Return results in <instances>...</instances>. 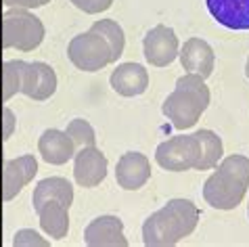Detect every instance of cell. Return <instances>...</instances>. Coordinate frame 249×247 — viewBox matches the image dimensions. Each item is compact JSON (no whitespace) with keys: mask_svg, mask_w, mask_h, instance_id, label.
Returning a JSON list of instances; mask_svg holds the SVG:
<instances>
[{"mask_svg":"<svg viewBox=\"0 0 249 247\" xmlns=\"http://www.w3.org/2000/svg\"><path fill=\"white\" fill-rule=\"evenodd\" d=\"M6 141V136H4V132H2V128H0V145Z\"/></svg>","mask_w":249,"mask_h":247,"instance_id":"484cf974","label":"cell"},{"mask_svg":"<svg viewBox=\"0 0 249 247\" xmlns=\"http://www.w3.org/2000/svg\"><path fill=\"white\" fill-rule=\"evenodd\" d=\"M6 6H11V9H40V6L48 4L51 0H2Z\"/></svg>","mask_w":249,"mask_h":247,"instance_id":"d4e9b609","label":"cell"},{"mask_svg":"<svg viewBox=\"0 0 249 247\" xmlns=\"http://www.w3.org/2000/svg\"><path fill=\"white\" fill-rule=\"evenodd\" d=\"M151 178V161L138 151H128L117 159L115 180L124 191H138Z\"/></svg>","mask_w":249,"mask_h":247,"instance_id":"8fae6325","label":"cell"},{"mask_svg":"<svg viewBox=\"0 0 249 247\" xmlns=\"http://www.w3.org/2000/svg\"><path fill=\"white\" fill-rule=\"evenodd\" d=\"M48 201H59L71 208L73 203V187L67 178H61V176H51V178H44L36 184L34 189V195H32V203H34V210H40L44 203Z\"/></svg>","mask_w":249,"mask_h":247,"instance_id":"e0dca14e","label":"cell"},{"mask_svg":"<svg viewBox=\"0 0 249 247\" xmlns=\"http://www.w3.org/2000/svg\"><path fill=\"white\" fill-rule=\"evenodd\" d=\"M155 161L168 172L195 170L199 161V141L195 134H178L155 149Z\"/></svg>","mask_w":249,"mask_h":247,"instance_id":"8992f818","label":"cell"},{"mask_svg":"<svg viewBox=\"0 0 249 247\" xmlns=\"http://www.w3.org/2000/svg\"><path fill=\"white\" fill-rule=\"evenodd\" d=\"M65 132L69 134V139L73 141L75 149H84V147H96V136H94V128L88 124L86 120L75 118L67 124Z\"/></svg>","mask_w":249,"mask_h":247,"instance_id":"7402d4cb","label":"cell"},{"mask_svg":"<svg viewBox=\"0 0 249 247\" xmlns=\"http://www.w3.org/2000/svg\"><path fill=\"white\" fill-rule=\"evenodd\" d=\"M36 214L40 218V226H42V230L48 237H53V239L67 237V230H69V208L67 205L59 203V201H48Z\"/></svg>","mask_w":249,"mask_h":247,"instance_id":"ac0fdd59","label":"cell"},{"mask_svg":"<svg viewBox=\"0 0 249 247\" xmlns=\"http://www.w3.org/2000/svg\"><path fill=\"white\" fill-rule=\"evenodd\" d=\"M90 30L99 32L101 36L107 40L109 49H111V63L122 57L124 49H126V34H124L120 23L113 21V19H99V21L92 23Z\"/></svg>","mask_w":249,"mask_h":247,"instance_id":"ffe728a7","label":"cell"},{"mask_svg":"<svg viewBox=\"0 0 249 247\" xmlns=\"http://www.w3.org/2000/svg\"><path fill=\"white\" fill-rule=\"evenodd\" d=\"M207 107H210V88L205 86V78L197 73H184L163 101L161 111L176 130H189L199 122Z\"/></svg>","mask_w":249,"mask_h":247,"instance_id":"3957f363","label":"cell"},{"mask_svg":"<svg viewBox=\"0 0 249 247\" xmlns=\"http://www.w3.org/2000/svg\"><path fill=\"white\" fill-rule=\"evenodd\" d=\"M195 136L199 141V161H197L195 170L203 172V170L216 168L224 153L222 139H220L216 132H212V130H197Z\"/></svg>","mask_w":249,"mask_h":247,"instance_id":"d6986e66","label":"cell"},{"mask_svg":"<svg viewBox=\"0 0 249 247\" xmlns=\"http://www.w3.org/2000/svg\"><path fill=\"white\" fill-rule=\"evenodd\" d=\"M57 92V73L44 61H23V78H21V94L34 101H46Z\"/></svg>","mask_w":249,"mask_h":247,"instance_id":"ba28073f","label":"cell"},{"mask_svg":"<svg viewBox=\"0 0 249 247\" xmlns=\"http://www.w3.org/2000/svg\"><path fill=\"white\" fill-rule=\"evenodd\" d=\"M247 216H249V205H247Z\"/></svg>","mask_w":249,"mask_h":247,"instance_id":"83f0119b","label":"cell"},{"mask_svg":"<svg viewBox=\"0 0 249 247\" xmlns=\"http://www.w3.org/2000/svg\"><path fill=\"white\" fill-rule=\"evenodd\" d=\"M210 15L228 30H249V0H205Z\"/></svg>","mask_w":249,"mask_h":247,"instance_id":"5bb4252c","label":"cell"},{"mask_svg":"<svg viewBox=\"0 0 249 247\" xmlns=\"http://www.w3.org/2000/svg\"><path fill=\"white\" fill-rule=\"evenodd\" d=\"M245 73H247V80H249V57H247V63H245Z\"/></svg>","mask_w":249,"mask_h":247,"instance_id":"4316f807","label":"cell"},{"mask_svg":"<svg viewBox=\"0 0 249 247\" xmlns=\"http://www.w3.org/2000/svg\"><path fill=\"white\" fill-rule=\"evenodd\" d=\"M109 82L122 97H138L149 88V73L141 63H122L113 70Z\"/></svg>","mask_w":249,"mask_h":247,"instance_id":"2e32d148","label":"cell"},{"mask_svg":"<svg viewBox=\"0 0 249 247\" xmlns=\"http://www.w3.org/2000/svg\"><path fill=\"white\" fill-rule=\"evenodd\" d=\"M249 187V157L228 155L203 184V199L216 210H234Z\"/></svg>","mask_w":249,"mask_h":247,"instance_id":"7a4b0ae2","label":"cell"},{"mask_svg":"<svg viewBox=\"0 0 249 247\" xmlns=\"http://www.w3.org/2000/svg\"><path fill=\"white\" fill-rule=\"evenodd\" d=\"M13 245H38V247H46L48 243L44 241L42 237L38 235L36 230H30V229H21V230H17V235H15V239H13Z\"/></svg>","mask_w":249,"mask_h":247,"instance_id":"cb8c5ba5","label":"cell"},{"mask_svg":"<svg viewBox=\"0 0 249 247\" xmlns=\"http://www.w3.org/2000/svg\"><path fill=\"white\" fill-rule=\"evenodd\" d=\"M178 36L168 25H155L144 34L142 53L147 63L153 67H168L178 57Z\"/></svg>","mask_w":249,"mask_h":247,"instance_id":"52a82bcc","label":"cell"},{"mask_svg":"<svg viewBox=\"0 0 249 247\" xmlns=\"http://www.w3.org/2000/svg\"><path fill=\"white\" fill-rule=\"evenodd\" d=\"M38 174V161L34 155H21L17 159H9L2 166V199L11 201L23 191L27 182Z\"/></svg>","mask_w":249,"mask_h":247,"instance_id":"30bf717a","label":"cell"},{"mask_svg":"<svg viewBox=\"0 0 249 247\" xmlns=\"http://www.w3.org/2000/svg\"><path fill=\"white\" fill-rule=\"evenodd\" d=\"M199 208L189 199H172L153 212L142 224V241L147 247H172L189 237L199 224Z\"/></svg>","mask_w":249,"mask_h":247,"instance_id":"6da1fadb","label":"cell"},{"mask_svg":"<svg viewBox=\"0 0 249 247\" xmlns=\"http://www.w3.org/2000/svg\"><path fill=\"white\" fill-rule=\"evenodd\" d=\"M84 241L90 247H128L124 222L117 216H99L86 226Z\"/></svg>","mask_w":249,"mask_h":247,"instance_id":"7c38bea8","label":"cell"},{"mask_svg":"<svg viewBox=\"0 0 249 247\" xmlns=\"http://www.w3.org/2000/svg\"><path fill=\"white\" fill-rule=\"evenodd\" d=\"M73 178L80 187L92 189L107 178V157L101 149L84 147L73 155Z\"/></svg>","mask_w":249,"mask_h":247,"instance_id":"9c48e42d","label":"cell"},{"mask_svg":"<svg viewBox=\"0 0 249 247\" xmlns=\"http://www.w3.org/2000/svg\"><path fill=\"white\" fill-rule=\"evenodd\" d=\"M21 78H23V61H6L2 65V73H0V101L6 103L13 99L17 92H21Z\"/></svg>","mask_w":249,"mask_h":247,"instance_id":"44dd1931","label":"cell"},{"mask_svg":"<svg viewBox=\"0 0 249 247\" xmlns=\"http://www.w3.org/2000/svg\"><path fill=\"white\" fill-rule=\"evenodd\" d=\"M69 61L82 71H101L111 63V49L99 32L88 30L71 38L67 46Z\"/></svg>","mask_w":249,"mask_h":247,"instance_id":"5b68a950","label":"cell"},{"mask_svg":"<svg viewBox=\"0 0 249 247\" xmlns=\"http://www.w3.org/2000/svg\"><path fill=\"white\" fill-rule=\"evenodd\" d=\"M38 151L46 163L63 166V163H67L69 159H73V155L78 149H75L73 141L69 139L67 132L57 130V128H48L42 132V136H40Z\"/></svg>","mask_w":249,"mask_h":247,"instance_id":"9a60e30c","label":"cell"},{"mask_svg":"<svg viewBox=\"0 0 249 247\" xmlns=\"http://www.w3.org/2000/svg\"><path fill=\"white\" fill-rule=\"evenodd\" d=\"M75 9L88 13V15H96V13H103L107 9H111L113 0H69Z\"/></svg>","mask_w":249,"mask_h":247,"instance_id":"603a6c76","label":"cell"},{"mask_svg":"<svg viewBox=\"0 0 249 247\" xmlns=\"http://www.w3.org/2000/svg\"><path fill=\"white\" fill-rule=\"evenodd\" d=\"M44 40V23L27 9H9L0 23V44L2 49H17L30 53Z\"/></svg>","mask_w":249,"mask_h":247,"instance_id":"277c9868","label":"cell"},{"mask_svg":"<svg viewBox=\"0 0 249 247\" xmlns=\"http://www.w3.org/2000/svg\"><path fill=\"white\" fill-rule=\"evenodd\" d=\"M178 57H180L186 73H197L201 78H210L213 71V63H216V54L203 38H189L178 51Z\"/></svg>","mask_w":249,"mask_h":247,"instance_id":"4fadbf2b","label":"cell"}]
</instances>
